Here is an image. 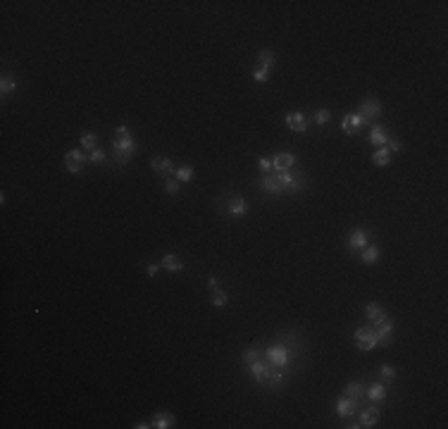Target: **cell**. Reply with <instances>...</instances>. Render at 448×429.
I'll return each instance as SVG.
<instances>
[{"label":"cell","instance_id":"cell-16","mask_svg":"<svg viewBox=\"0 0 448 429\" xmlns=\"http://www.w3.org/2000/svg\"><path fill=\"white\" fill-rule=\"evenodd\" d=\"M160 267L167 269V272H181V269H184V260H181L179 255H174V253H167V255L162 258Z\"/></svg>","mask_w":448,"mask_h":429},{"label":"cell","instance_id":"cell-33","mask_svg":"<svg viewBox=\"0 0 448 429\" xmlns=\"http://www.w3.org/2000/svg\"><path fill=\"white\" fill-rule=\"evenodd\" d=\"M253 79H255V81H260V84L270 81V69H267V67H258L253 72Z\"/></svg>","mask_w":448,"mask_h":429},{"label":"cell","instance_id":"cell-42","mask_svg":"<svg viewBox=\"0 0 448 429\" xmlns=\"http://www.w3.org/2000/svg\"><path fill=\"white\" fill-rule=\"evenodd\" d=\"M208 284H210V289H217V279L210 277V279H208Z\"/></svg>","mask_w":448,"mask_h":429},{"label":"cell","instance_id":"cell-31","mask_svg":"<svg viewBox=\"0 0 448 429\" xmlns=\"http://www.w3.org/2000/svg\"><path fill=\"white\" fill-rule=\"evenodd\" d=\"M174 177H177V181H191L193 179V167H188V165H184V167H179L177 172H174Z\"/></svg>","mask_w":448,"mask_h":429},{"label":"cell","instance_id":"cell-8","mask_svg":"<svg viewBox=\"0 0 448 429\" xmlns=\"http://www.w3.org/2000/svg\"><path fill=\"white\" fill-rule=\"evenodd\" d=\"M296 165V155L293 153H277L272 155V172H286Z\"/></svg>","mask_w":448,"mask_h":429},{"label":"cell","instance_id":"cell-26","mask_svg":"<svg viewBox=\"0 0 448 429\" xmlns=\"http://www.w3.org/2000/svg\"><path fill=\"white\" fill-rule=\"evenodd\" d=\"M17 88V79L12 74H3V81H0V93H3V98L8 96L10 91H15Z\"/></svg>","mask_w":448,"mask_h":429},{"label":"cell","instance_id":"cell-36","mask_svg":"<svg viewBox=\"0 0 448 429\" xmlns=\"http://www.w3.org/2000/svg\"><path fill=\"white\" fill-rule=\"evenodd\" d=\"M88 160L93 162V165H103V162H105V153H103L101 148H95V151H91V155H88Z\"/></svg>","mask_w":448,"mask_h":429},{"label":"cell","instance_id":"cell-25","mask_svg":"<svg viewBox=\"0 0 448 429\" xmlns=\"http://www.w3.org/2000/svg\"><path fill=\"white\" fill-rule=\"evenodd\" d=\"M365 394V387H363V382H351L346 389H343V396H348V398H353V401H360Z\"/></svg>","mask_w":448,"mask_h":429},{"label":"cell","instance_id":"cell-3","mask_svg":"<svg viewBox=\"0 0 448 429\" xmlns=\"http://www.w3.org/2000/svg\"><path fill=\"white\" fill-rule=\"evenodd\" d=\"M374 337H377V346H389L393 341V322L389 317L374 322Z\"/></svg>","mask_w":448,"mask_h":429},{"label":"cell","instance_id":"cell-20","mask_svg":"<svg viewBox=\"0 0 448 429\" xmlns=\"http://www.w3.org/2000/svg\"><path fill=\"white\" fill-rule=\"evenodd\" d=\"M365 317H367V320H370V322H372V324H374V322L384 320L386 315H384V308H381L379 303H374V301H372V303H367V305H365Z\"/></svg>","mask_w":448,"mask_h":429},{"label":"cell","instance_id":"cell-22","mask_svg":"<svg viewBox=\"0 0 448 429\" xmlns=\"http://www.w3.org/2000/svg\"><path fill=\"white\" fill-rule=\"evenodd\" d=\"M379 255H381L379 246H365L363 253H360V258H363L365 265H374V262L379 260Z\"/></svg>","mask_w":448,"mask_h":429},{"label":"cell","instance_id":"cell-15","mask_svg":"<svg viewBox=\"0 0 448 429\" xmlns=\"http://www.w3.org/2000/svg\"><path fill=\"white\" fill-rule=\"evenodd\" d=\"M365 246H367V231L365 229H353L348 234V248L351 251H363Z\"/></svg>","mask_w":448,"mask_h":429},{"label":"cell","instance_id":"cell-14","mask_svg":"<svg viewBox=\"0 0 448 429\" xmlns=\"http://www.w3.org/2000/svg\"><path fill=\"white\" fill-rule=\"evenodd\" d=\"M151 167H153V172H158V174H172V172H177L174 169V165H172V160L169 158H165V155H155L151 160Z\"/></svg>","mask_w":448,"mask_h":429},{"label":"cell","instance_id":"cell-2","mask_svg":"<svg viewBox=\"0 0 448 429\" xmlns=\"http://www.w3.org/2000/svg\"><path fill=\"white\" fill-rule=\"evenodd\" d=\"M265 358L272 362V365H279V367H288V362H291V353H288V348L284 344H272L267 351H265Z\"/></svg>","mask_w":448,"mask_h":429},{"label":"cell","instance_id":"cell-5","mask_svg":"<svg viewBox=\"0 0 448 429\" xmlns=\"http://www.w3.org/2000/svg\"><path fill=\"white\" fill-rule=\"evenodd\" d=\"M355 344L360 351H372L377 346V337H374V329L372 327H358L355 329Z\"/></svg>","mask_w":448,"mask_h":429},{"label":"cell","instance_id":"cell-32","mask_svg":"<svg viewBox=\"0 0 448 429\" xmlns=\"http://www.w3.org/2000/svg\"><path fill=\"white\" fill-rule=\"evenodd\" d=\"M162 186H165V191H167L169 196H177V194H179V181H177V179L167 177V179H165V184H162Z\"/></svg>","mask_w":448,"mask_h":429},{"label":"cell","instance_id":"cell-41","mask_svg":"<svg viewBox=\"0 0 448 429\" xmlns=\"http://www.w3.org/2000/svg\"><path fill=\"white\" fill-rule=\"evenodd\" d=\"M134 427L136 429H145V427H153V424L151 422H138V424H134Z\"/></svg>","mask_w":448,"mask_h":429},{"label":"cell","instance_id":"cell-39","mask_svg":"<svg viewBox=\"0 0 448 429\" xmlns=\"http://www.w3.org/2000/svg\"><path fill=\"white\" fill-rule=\"evenodd\" d=\"M115 136H117V138H124V136H131V134H129V126H117V129H115Z\"/></svg>","mask_w":448,"mask_h":429},{"label":"cell","instance_id":"cell-27","mask_svg":"<svg viewBox=\"0 0 448 429\" xmlns=\"http://www.w3.org/2000/svg\"><path fill=\"white\" fill-rule=\"evenodd\" d=\"M210 303L215 305V308H224V305L229 303V296L222 291L220 286L217 289H212V298H210Z\"/></svg>","mask_w":448,"mask_h":429},{"label":"cell","instance_id":"cell-10","mask_svg":"<svg viewBox=\"0 0 448 429\" xmlns=\"http://www.w3.org/2000/svg\"><path fill=\"white\" fill-rule=\"evenodd\" d=\"M336 412H338V417H343V420H348V417H353L355 412H358V401H353V398H348V396H343V398H338V401H336Z\"/></svg>","mask_w":448,"mask_h":429},{"label":"cell","instance_id":"cell-29","mask_svg":"<svg viewBox=\"0 0 448 429\" xmlns=\"http://www.w3.org/2000/svg\"><path fill=\"white\" fill-rule=\"evenodd\" d=\"M258 62H260V67L272 69V65H274V53L272 51H260L258 53Z\"/></svg>","mask_w":448,"mask_h":429},{"label":"cell","instance_id":"cell-13","mask_svg":"<svg viewBox=\"0 0 448 429\" xmlns=\"http://www.w3.org/2000/svg\"><path fill=\"white\" fill-rule=\"evenodd\" d=\"M267 365H270V360L265 358H258V360H253L251 365H248V370H251V374H253V379L258 382V384H265V377H267Z\"/></svg>","mask_w":448,"mask_h":429},{"label":"cell","instance_id":"cell-12","mask_svg":"<svg viewBox=\"0 0 448 429\" xmlns=\"http://www.w3.org/2000/svg\"><path fill=\"white\" fill-rule=\"evenodd\" d=\"M286 124L291 131H298V134H305V131H308V119H305L303 112H288Z\"/></svg>","mask_w":448,"mask_h":429},{"label":"cell","instance_id":"cell-17","mask_svg":"<svg viewBox=\"0 0 448 429\" xmlns=\"http://www.w3.org/2000/svg\"><path fill=\"white\" fill-rule=\"evenodd\" d=\"M227 212L231 215V217H241V215H245L248 212V203L243 201V198H229V205H227Z\"/></svg>","mask_w":448,"mask_h":429},{"label":"cell","instance_id":"cell-35","mask_svg":"<svg viewBox=\"0 0 448 429\" xmlns=\"http://www.w3.org/2000/svg\"><path fill=\"white\" fill-rule=\"evenodd\" d=\"M329 119H331L329 110H317V112H315V122H317V124H327Z\"/></svg>","mask_w":448,"mask_h":429},{"label":"cell","instance_id":"cell-6","mask_svg":"<svg viewBox=\"0 0 448 429\" xmlns=\"http://www.w3.org/2000/svg\"><path fill=\"white\" fill-rule=\"evenodd\" d=\"M86 162H91V160H88V155H84L81 151L65 153V167H67V172H72V174H79V172L86 167Z\"/></svg>","mask_w":448,"mask_h":429},{"label":"cell","instance_id":"cell-19","mask_svg":"<svg viewBox=\"0 0 448 429\" xmlns=\"http://www.w3.org/2000/svg\"><path fill=\"white\" fill-rule=\"evenodd\" d=\"M389 141V131H386V129H384V126L381 124H374L372 126V131H370V143H372V146H384V143Z\"/></svg>","mask_w":448,"mask_h":429},{"label":"cell","instance_id":"cell-24","mask_svg":"<svg viewBox=\"0 0 448 429\" xmlns=\"http://www.w3.org/2000/svg\"><path fill=\"white\" fill-rule=\"evenodd\" d=\"M372 162L377 165V167H386V165L391 162V153H389V148H386V146L377 148V151H374V155H372Z\"/></svg>","mask_w":448,"mask_h":429},{"label":"cell","instance_id":"cell-18","mask_svg":"<svg viewBox=\"0 0 448 429\" xmlns=\"http://www.w3.org/2000/svg\"><path fill=\"white\" fill-rule=\"evenodd\" d=\"M377 422H379V408H377V405H370V408L360 415V427H374Z\"/></svg>","mask_w":448,"mask_h":429},{"label":"cell","instance_id":"cell-28","mask_svg":"<svg viewBox=\"0 0 448 429\" xmlns=\"http://www.w3.org/2000/svg\"><path fill=\"white\" fill-rule=\"evenodd\" d=\"M95 143H98V136L93 131H84L81 134V146H84L86 151H95Z\"/></svg>","mask_w":448,"mask_h":429},{"label":"cell","instance_id":"cell-30","mask_svg":"<svg viewBox=\"0 0 448 429\" xmlns=\"http://www.w3.org/2000/svg\"><path fill=\"white\" fill-rule=\"evenodd\" d=\"M391 382H396V370L391 365H381V384L389 387Z\"/></svg>","mask_w":448,"mask_h":429},{"label":"cell","instance_id":"cell-37","mask_svg":"<svg viewBox=\"0 0 448 429\" xmlns=\"http://www.w3.org/2000/svg\"><path fill=\"white\" fill-rule=\"evenodd\" d=\"M386 148H389V153H398V151H401V141H398L396 136H389V141H386Z\"/></svg>","mask_w":448,"mask_h":429},{"label":"cell","instance_id":"cell-11","mask_svg":"<svg viewBox=\"0 0 448 429\" xmlns=\"http://www.w3.org/2000/svg\"><path fill=\"white\" fill-rule=\"evenodd\" d=\"M367 122H365L358 112H348L346 117H343V122H341V126H343V131L346 134H358L360 131V126H365Z\"/></svg>","mask_w":448,"mask_h":429},{"label":"cell","instance_id":"cell-23","mask_svg":"<svg viewBox=\"0 0 448 429\" xmlns=\"http://www.w3.org/2000/svg\"><path fill=\"white\" fill-rule=\"evenodd\" d=\"M151 424H153V427H158V429L174 427V415H169V412H158V415L151 420Z\"/></svg>","mask_w":448,"mask_h":429},{"label":"cell","instance_id":"cell-9","mask_svg":"<svg viewBox=\"0 0 448 429\" xmlns=\"http://www.w3.org/2000/svg\"><path fill=\"white\" fill-rule=\"evenodd\" d=\"M260 188L265 194H284V186H281V179L277 172H272V174H265L260 181Z\"/></svg>","mask_w":448,"mask_h":429},{"label":"cell","instance_id":"cell-21","mask_svg":"<svg viewBox=\"0 0 448 429\" xmlns=\"http://www.w3.org/2000/svg\"><path fill=\"white\" fill-rule=\"evenodd\" d=\"M367 398L374 401V403H381L384 398H386V384H381V382H374L372 387L367 389Z\"/></svg>","mask_w":448,"mask_h":429},{"label":"cell","instance_id":"cell-7","mask_svg":"<svg viewBox=\"0 0 448 429\" xmlns=\"http://www.w3.org/2000/svg\"><path fill=\"white\" fill-rule=\"evenodd\" d=\"M281 179V186H284V194H298L301 188H303V181L298 179V174H293L291 169L286 172H277Z\"/></svg>","mask_w":448,"mask_h":429},{"label":"cell","instance_id":"cell-40","mask_svg":"<svg viewBox=\"0 0 448 429\" xmlns=\"http://www.w3.org/2000/svg\"><path fill=\"white\" fill-rule=\"evenodd\" d=\"M145 272H148V277H155V274L160 272V265H148V267H145Z\"/></svg>","mask_w":448,"mask_h":429},{"label":"cell","instance_id":"cell-1","mask_svg":"<svg viewBox=\"0 0 448 429\" xmlns=\"http://www.w3.org/2000/svg\"><path fill=\"white\" fill-rule=\"evenodd\" d=\"M134 153H136V141L131 136L112 141V158H115V165H119V167L129 165V160L134 158Z\"/></svg>","mask_w":448,"mask_h":429},{"label":"cell","instance_id":"cell-34","mask_svg":"<svg viewBox=\"0 0 448 429\" xmlns=\"http://www.w3.org/2000/svg\"><path fill=\"white\" fill-rule=\"evenodd\" d=\"M258 358H262V353L258 351V348H251V351H245L243 353V365L248 367V365H251L253 360H258Z\"/></svg>","mask_w":448,"mask_h":429},{"label":"cell","instance_id":"cell-4","mask_svg":"<svg viewBox=\"0 0 448 429\" xmlns=\"http://www.w3.org/2000/svg\"><path fill=\"white\" fill-rule=\"evenodd\" d=\"M358 115L367 122V124H372V119H377L381 115V105L377 98H365L360 105H358Z\"/></svg>","mask_w":448,"mask_h":429},{"label":"cell","instance_id":"cell-38","mask_svg":"<svg viewBox=\"0 0 448 429\" xmlns=\"http://www.w3.org/2000/svg\"><path fill=\"white\" fill-rule=\"evenodd\" d=\"M260 172L270 174V172H272V160H265V158H260Z\"/></svg>","mask_w":448,"mask_h":429}]
</instances>
